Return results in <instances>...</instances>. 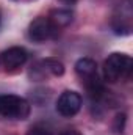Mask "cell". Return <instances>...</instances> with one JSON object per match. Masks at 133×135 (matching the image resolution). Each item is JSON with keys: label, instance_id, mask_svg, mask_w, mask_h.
<instances>
[{"label": "cell", "instance_id": "4fadbf2b", "mask_svg": "<svg viewBox=\"0 0 133 135\" xmlns=\"http://www.w3.org/2000/svg\"><path fill=\"white\" fill-rule=\"evenodd\" d=\"M58 2H61V3H64V5H75L78 0H58Z\"/></svg>", "mask_w": 133, "mask_h": 135}, {"label": "cell", "instance_id": "277c9868", "mask_svg": "<svg viewBox=\"0 0 133 135\" xmlns=\"http://www.w3.org/2000/svg\"><path fill=\"white\" fill-rule=\"evenodd\" d=\"M81 108V96L77 91L66 90L60 94L57 101V112L64 116V118H72L75 116Z\"/></svg>", "mask_w": 133, "mask_h": 135}, {"label": "cell", "instance_id": "5bb4252c", "mask_svg": "<svg viewBox=\"0 0 133 135\" xmlns=\"http://www.w3.org/2000/svg\"><path fill=\"white\" fill-rule=\"evenodd\" d=\"M0 63H2V58H0Z\"/></svg>", "mask_w": 133, "mask_h": 135}, {"label": "cell", "instance_id": "52a82bcc", "mask_svg": "<svg viewBox=\"0 0 133 135\" xmlns=\"http://www.w3.org/2000/svg\"><path fill=\"white\" fill-rule=\"evenodd\" d=\"M74 68H75V72L81 79H88V77L97 74V63H96V60H93L89 57H83V58L77 60Z\"/></svg>", "mask_w": 133, "mask_h": 135}, {"label": "cell", "instance_id": "7a4b0ae2", "mask_svg": "<svg viewBox=\"0 0 133 135\" xmlns=\"http://www.w3.org/2000/svg\"><path fill=\"white\" fill-rule=\"evenodd\" d=\"M30 102L16 94H0V115L9 119H27L30 115Z\"/></svg>", "mask_w": 133, "mask_h": 135}, {"label": "cell", "instance_id": "3957f363", "mask_svg": "<svg viewBox=\"0 0 133 135\" xmlns=\"http://www.w3.org/2000/svg\"><path fill=\"white\" fill-rule=\"evenodd\" d=\"M58 32H60V28L49 17H44V16H39V17L33 19L30 27H28V36L36 42L55 39L58 36Z\"/></svg>", "mask_w": 133, "mask_h": 135}, {"label": "cell", "instance_id": "9c48e42d", "mask_svg": "<svg viewBox=\"0 0 133 135\" xmlns=\"http://www.w3.org/2000/svg\"><path fill=\"white\" fill-rule=\"evenodd\" d=\"M39 66L42 68V71L45 72V74H50V75H53V77H61L63 74H64V65L58 60V58H44V60H41L39 61Z\"/></svg>", "mask_w": 133, "mask_h": 135}, {"label": "cell", "instance_id": "6da1fadb", "mask_svg": "<svg viewBox=\"0 0 133 135\" xmlns=\"http://www.w3.org/2000/svg\"><path fill=\"white\" fill-rule=\"evenodd\" d=\"M133 71V60L130 55L114 52L103 61V79L110 83L129 79Z\"/></svg>", "mask_w": 133, "mask_h": 135}, {"label": "cell", "instance_id": "30bf717a", "mask_svg": "<svg viewBox=\"0 0 133 135\" xmlns=\"http://www.w3.org/2000/svg\"><path fill=\"white\" fill-rule=\"evenodd\" d=\"M125 121H127L125 113H117L116 115V119H114V131L116 132H122L124 131V126H125Z\"/></svg>", "mask_w": 133, "mask_h": 135}, {"label": "cell", "instance_id": "7c38bea8", "mask_svg": "<svg viewBox=\"0 0 133 135\" xmlns=\"http://www.w3.org/2000/svg\"><path fill=\"white\" fill-rule=\"evenodd\" d=\"M61 135H81L78 131H75V129H67V131H64Z\"/></svg>", "mask_w": 133, "mask_h": 135}, {"label": "cell", "instance_id": "8992f818", "mask_svg": "<svg viewBox=\"0 0 133 135\" xmlns=\"http://www.w3.org/2000/svg\"><path fill=\"white\" fill-rule=\"evenodd\" d=\"M85 82V88H86V93L91 99L94 101H100L103 96H105V86H103V82L100 80V77L97 74L88 77V79H83Z\"/></svg>", "mask_w": 133, "mask_h": 135}, {"label": "cell", "instance_id": "5b68a950", "mask_svg": "<svg viewBox=\"0 0 133 135\" xmlns=\"http://www.w3.org/2000/svg\"><path fill=\"white\" fill-rule=\"evenodd\" d=\"M0 58H2V65L6 69H16L25 65V61L28 60V52L21 46H13L6 49L3 54H0Z\"/></svg>", "mask_w": 133, "mask_h": 135}, {"label": "cell", "instance_id": "8fae6325", "mask_svg": "<svg viewBox=\"0 0 133 135\" xmlns=\"http://www.w3.org/2000/svg\"><path fill=\"white\" fill-rule=\"evenodd\" d=\"M27 135H52V134H50V131H49V129H45L44 126L36 124V126H33V127L27 132Z\"/></svg>", "mask_w": 133, "mask_h": 135}, {"label": "cell", "instance_id": "ba28073f", "mask_svg": "<svg viewBox=\"0 0 133 135\" xmlns=\"http://www.w3.org/2000/svg\"><path fill=\"white\" fill-rule=\"evenodd\" d=\"M47 17H49L58 28H63V27H67V25L74 21V13H72L70 9H63V8H60V9H52Z\"/></svg>", "mask_w": 133, "mask_h": 135}, {"label": "cell", "instance_id": "9a60e30c", "mask_svg": "<svg viewBox=\"0 0 133 135\" xmlns=\"http://www.w3.org/2000/svg\"><path fill=\"white\" fill-rule=\"evenodd\" d=\"M0 21H2V16H0Z\"/></svg>", "mask_w": 133, "mask_h": 135}]
</instances>
